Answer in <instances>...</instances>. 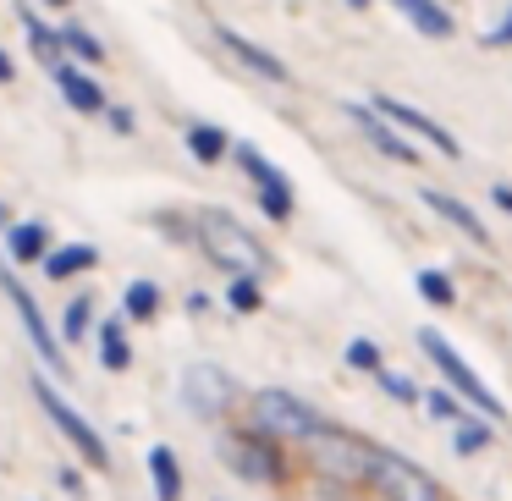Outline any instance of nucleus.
<instances>
[{"mask_svg":"<svg viewBox=\"0 0 512 501\" xmlns=\"http://www.w3.org/2000/svg\"><path fill=\"white\" fill-rule=\"evenodd\" d=\"M6 254L34 265V259H50V226L45 221H17L6 226Z\"/></svg>","mask_w":512,"mask_h":501,"instance_id":"17","label":"nucleus"},{"mask_svg":"<svg viewBox=\"0 0 512 501\" xmlns=\"http://www.w3.org/2000/svg\"><path fill=\"white\" fill-rule=\"evenodd\" d=\"M12 78V56H6V50H0V83Z\"/></svg>","mask_w":512,"mask_h":501,"instance_id":"35","label":"nucleus"},{"mask_svg":"<svg viewBox=\"0 0 512 501\" xmlns=\"http://www.w3.org/2000/svg\"><path fill=\"white\" fill-rule=\"evenodd\" d=\"M193 232H199L204 254H210L221 270H232V276H259V270H265V248H259V237L248 232V226H237L226 210H199Z\"/></svg>","mask_w":512,"mask_h":501,"instance_id":"1","label":"nucleus"},{"mask_svg":"<svg viewBox=\"0 0 512 501\" xmlns=\"http://www.w3.org/2000/svg\"><path fill=\"white\" fill-rule=\"evenodd\" d=\"M347 6H353V12H358V6H369V0H347Z\"/></svg>","mask_w":512,"mask_h":501,"instance_id":"36","label":"nucleus"},{"mask_svg":"<svg viewBox=\"0 0 512 501\" xmlns=\"http://www.w3.org/2000/svg\"><path fill=\"white\" fill-rule=\"evenodd\" d=\"M375 380H380V386H386V397H391V402H424V391L413 386L408 375H391V369H380Z\"/></svg>","mask_w":512,"mask_h":501,"instance_id":"29","label":"nucleus"},{"mask_svg":"<svg viewBox=\"0 0 512 501\" xmlns=\"http://www.w3.org/2000/svg\"><path fill=\"white\" fill-rule=\"evenodd\" d=\"M182 402H188L199 419H221L232 408V375L215 364H188L182 369Z\"/></svg>","mask_w":512,"mask_h":501,"instance_id":"9","label":"nucleus"},{"mask_svg":"<svg viewBox=\"0 0 512 501\" xmlns=\"http://www.w3.org/2000/svg\"><path fill=\"white\" fill-rule=\"evenodd\" d=\"M45 6H67V0H45Z\"/></svg>","mask_w":512,"mask_h":501,"instance_id":"37","label":"nucleus"},{"mask_svg":"<svg viewBox=\"0 0 512 501\" xmlns=\"http://www.w3.org/2000/svg\"><path fill=\"white\" fill-rule=\"evenodd\" d=\"M0 287H6V298L17 303V314H23V325H28V336H34L39 358H50V369H56V375H67V353L50 342V325H45V314H39V303L23 292V281H17V276H6V265H0Z\"/></svg>","mask_w":512,"mask_h":501,"instance_id":"11","label":"nucleus"},{"mask_svg":"<svg viewBox=\"0 0 512 501\" xmlns=\"http://www.w3.org/2000/svg\"><path fill=\"white\" fill-rule=\"evenodd\" d=\"M490 199H496V210L512 215V188H507V182H496V188H490Z\"/></svg>","mask_w":512,"mask_h":501,"instance_id":"33","label":"nucleus"},{"mask_svg":"<svg viewBox=\"0 0 512 501\" xmlns=\"http://www.w3.org/2000/svg\"><path fill=\"white\" fill-rule=\"evenodd\" d=\"M34 397H39V408L50 413V419L61 424V435H67L72 446H78L83 457H89L94 468H105L111 463V452H105V441H100V430H89V419H83L78 408H72L67 397H61V391H50V380H34Z\"/></svg>","mask_w":512,"mask_h":501,"instance_id":"6","label":"nucleus"},{"mask_svg":"<svg viewBox=\"0 0 512 501\" xmlns=\"http://www.w3.org/2000/svg\"><path fill=\"white\" fill-rule=\"evenodd\" d=\"M248 413H254V430L270 435V441H309V435H320V413L309 402H298L292 391H254Z\"/></svg>","mask_w":512,"mask_h":501,"instance_id":"3","label":"nucleus"},{"mask_svg":"<svg viewBox=\"0 0 512 501\" xmlns=\"http://www.w3.org/2000/svg\"><path fill=\"white\" fill-rule=\"evenodd\" d=\"M485 45H490V50H507V45H512V12H507V17H501V23L485 34Z\"/></svg>","mask_w":512,"mask_h":501,"instance_id":"32","label":"nucleus"},{"mask_svg":"<svg viewBox=\"0 0 512 501\" xmlns=\"http://www.w3.org/2000/svg\"><path fill=\"white\" fill-rule=\"evenodd\" d=\"M419 199H424V210H435V215H441V221H446V226H457V232H463V237H468V243H479V248H485V243H490V232H485V221H479V215H474V210H468V204H463V199H452V193H441V188H424V193H419Z\"/></svg>","mask_w":512,"mask_h":501,"instance_id":"13","label":"nucleus"},{"mask_svg":"<svg viewBox=\"0 0 512 501\" xmlns=\"http://www.w3.org/2000/svg\"><path fill=\"white\" fill-rule=\"evenodd\" d=\"M232 155H237V166L248 171V182L259 188V210H265L270 221H287V215H292V182L281 177V171L270 166L254 144H232Z\"/></svg>","mask_w":512,"mask_h":501,"instance_id":"7","label":"nucleus"},{"mask_svg":"<svg viewBox=\"0 0 512 501\" xmlns=\"http://www.w3.org/2000/svg\"><path fill=\"white\" fill-rule=\"evenodd\" d=\"M94 259H100V254H94V243H67L61 254L45 259V276L50 281H67V276H78V270H94Z\"/></svg>","mask_w":512,"mask_h":501,"instance_id":"20","label":"nucleus"},{"mask_svg":"<svg viewBox=\"0 0 512 501\" xmlns=\"http://www.w3.org/2000/svg\"><path fill=\"white\" fill-rule=\"evenodd\" d=\"M490 446V419H457V435H452V452L457 457H468V452H485Z\"/></svg>","mask_w":512,"mask_h":501,"instance_id":"22","label":"nucleus"},{"mask_svg":"<svg viewBox=\"0 0 512 501\" xmlns=\"http://www.w3.org/2000/svg\"><path fill=\"white\" fill-rule=\"evenodd\" d=\"M226 303H232L237 314H254L259 303H265V298H259V281H254V276H232V287H226Z\"/></svg>","mask_w":512,"mask_h":501,"instance_id":"28","label":"nucleus"},{"mask_svg":"<svg viewBox=\"0 0 512 501\" xmlns=\"http://www.w3.org/2000/svg\"><path fill=\"white\" fill-rule=\"evenodd\" d=\"M419 353L430 358V364H435V369H441V375H446V386H452V391H457V397H463V402H474V408L485 413V419H501V413H507V408H501V397H496V391H490L485 380L474 375V369L463 364V358H457V347L446 342L441 331H419Z\"/></svg>","mask_w":512,"mask_h":501,"instance_id":"4","label":"nucleus"},{"mask_svg":"<svg viewBox=\"0 0 512 501\" xmlns=\"http://www.w3.org/2000/svg\"><path fill=\"white\" fill-rule=\"evenodd\" d=\"M28 45H34V56L45 61L50 72L61 67V34H56V28H45L39 17H28Z\"/></svg>","mask_w":512,"mask_h":501,"instance_id":"23","label":"nucleus"},{"mask_svg":"<svg viewBox=\"0 0 512 501\" xmlns=\"http://www.w3.org/2000/svg\"><path fill=\"white\" fill-rule=\"evenodd\" d=\"M100 364L116 369V375L133 364V347H127V336H122V320H105L100 325Z\"/></svg>","mask_w":512,"mask_h":501,"instance_id":"21","label":"nucleus"},{"mask_svg":"<svg viewBox=\"0 0 512 501\" xmlns=\"http://www.w3.org/2000/svg\"><path fill=\"white\" fill-rule=\"evenodd\" d=\"M122 309L133 314V320H155V309H160V287H155V281H133V287L122 292Z\"/></svg>","mask_w":512,"mask_h":501,"instance_id":"24","label":"nucleus"},{"mask_svg":"<svg viewBox=\"0 0 512 501\" xmlns=\"http://www.w3.org/2000/svg\"><path fill=\"white\" fill-rule=\"evenodd\" d=\"M188 155L199 160V166H221V160L232 155V144H226V133H221V127L193 122V127H188Z\"/></svg>","mask_w":512,"mask_h":501,"instance_id":"18","label":"nucleus"},{"mask_svg":"<svg viewBox=\"0 0 512 501\" xmlns=\"http://www.w3.org/2000/svg\"><path fill=\"white\" fill-rule=\"evenodd\" d=\"M347 364L364 369V375H380V369H386V358H380V342H369V336L347 342Z\"/></svg>","mask_w":512,"mask_h":501,"instance_id":"27","label":"nucleus"},{"mask_svg":"<svg viewBox=\"0 0 512 501\" xmlns=\"http://www.w3.org/2000/svg\"><path fill=\"white\" fill-rule=\"evenodd\" d=\"M369 452H375V446L358 441L353 430H331V424H320V435H309L314 468H320L325 479H342V485L369 479Z\"/></svg>","mask_w":512,"mask_h":501,"instance_id":"5","label":"nucleus"},{"mask_svg":"<svg viewBox=\"0 0 512 501\" xmlns=\"http://www.w3.org/2000/svg\"><path fill=\"white\" fill-rule=\"evenodd\" d=\"M89 336V298H72L67 303V342H83Z\"/></svg>","mask_w":512,"mask_h":501,"instance_id":"30","label":"nucleus"},{"mask_svg":"<svg viewBox=\"0 0 512 501\" xmlns=\"http://www.w3.org/2000/svg\"><path fill=\"white\" fill-rule=\"evenodd\" d=\"M386 6H397V12L408 17L419 34H430V39H452V34H457L452 12H446L441 0H386Z\"/></svg>","mask_w":512,"mask_h":501,"instance_id":"15","label":"nucleus"},{"mask_svg":"<svg viewBox=\"0 0 512 501\" xmlns=\"http://www.w3.org/2000/svg\"><path fill=\"white\" fill-rule=\"evenodd\" d=\"M149 474H155L160 501H182V468H177V457H171V446H155V452H149Z\"/></svg>","mask_w":512,"mask_h":501,"instance_id":"19","label":"nucleus"},{"mask_svg":"<svg viewBox=\"0 0 512 501\" xmlns=\"http://www.w3.org/2000/svg\"><path fill=\"white\" fill-rule=\"evenodd\" d=\"M50 78L61 83V94H67V105H72V111H83V116H100V111H105L100 83H94V78H83L78 67H67V61H61V67L50 72Z\"/></svg>","mask_w":512,"mask_h":501,"instance_id":"16","label":"nucleus"},{"mask_svg":"<svg viewBox=\"0 0 512 501\" xmlns=\"http://www.w3.org/2000/svg\"><path fill=\"white\" fill-rule=\"evenodd\" d=\"M215 39H221V45L232 50V56L243 61L248 72H259V78H270V83H287V61H281V56H270V50H259L254 39H243L237 28H215Z\"/></svg>","mask_w":512,"mask_h":501,"instance_id":"14","label":"nucleus"},{"mask_svg":"<svg viewBox=\"0 0 512 501\" xmlns=\"http://www.w3.org/2000/svg\"><path fill=\"white\" fill-rule=\"evenodd\" d=\"M111 127H116V133H133V111H122V105H116V111H111Z\"/></svg>","mask_w":512,"mask_h":501,"instance_id":"34","label":"nucleus"},{"mask_svg":"<svg viewBox=\"0 0 512 501\" xmlns=\"http://www.w3.org/2000/svg\"><path fill=\"white\" fill-rule=\"evenodd\" d=\"M369 485L386 501H446V490L435 485V474H424L413 457L391 452V446H375V452H369Z\"/></svg>","mask_w":512,"mask_h":501,"instance_id":"2","label":"nucleus"},{"mask_svg":"<svg viewBox=\"0 0 512 501\" xmlns=\"http://www.w3.org/2000/svg\"><path fill=\"white\" fill-rule=\"evenodd\" d=\"M424 413H435V419H463V413H457V402L446 397V391H424Z\"/></svg>","mask_w":512,"mask_h":501,"instance_id":"31","label":"nucleus"},{"mask_svg":"<svg viewBox=\"0 0 512 501\" xmlns=\"http://www.w3.org/2000/svg\"><path fill=\"white\" fill-rule=\"evenodd\" d=\"M0 226H6V210H0Z\"/></svg>","mask_w":512,"mask_h":501,"instance_id":"38","label":"nucleus"},{"mask_svg":"<svg viewBox=\"0 0 512 501\" xmlns=\"http://www.w3.org/2000/svg\"><path fill=\"white\" fill-rule=\"evenodd\" d=\"M419 292H424V303H435V309H452L457 303V287H452L446 270H419Z\"/></svg>","mask_w":512,"mask_h":501,"instance_id":"25","label":"nucleus"},{"mask_svg":"<svg viewBox=\"0 0 512 501\" xmlns=\"http://www.w3.org/2000/svg\"><path fill=\"white\" fill-rule=\"evenodd\" d=\"M221 457H226V463H232L243 479H281V452H276V441H270V435H259V430L226 435V441H221Z\"/></svg>","mask_w":512,"mask_h":501,"instance_id":"10","label":"nucleus"},{"mask_svg":"<svg viewBox=\"0 0 512 501\" xmlns=\"http://www.w3.org/2000/svg\"><path fill=\"white\" fill-rule=\"evenodd\" d=\"M369 111L380 116V122H397L402 133H413V138H424V144L435 149V155H446V160H457L463 155V144H457L452 133H446L441 122H430V116L424 111H413V105H402V100H391V94H375V100H369Z\"/></svg>","mask_w":512,"mask_h":501,"instance_id":"8","label":"nucleus"},{"mask_svg":"<svg viewBox=\"0 0 512 501\" xmlns=\"http://www.w3.org/2000/svg\"><path fill=\"white\" fill-rule=\"evenodd\" d=\"M342 116H347V122H353L358 133L369 138V144L380 149V155H391L397 166H419V149H413V144H408V138H402L391 122H380V116L369 111V105H342Z\"/></svg>","mask_w":512,"mask_h":501,"instance_id":"12","label":"nucleus"},{"mask_svg":"<svg viewBox=\"0 0 512 501\" xmlns=\"http://www.w3.org/2000/svg\"><path fill=\"white\" fill-rule=\"evenodd\" d=\"M56 34H61V50H72L78 61H105V45L89 28H56Z\"/></svg>","mask_w":512,"mask_h":501,"instance_id":"26","label":"nucleus"}]
</instances>
